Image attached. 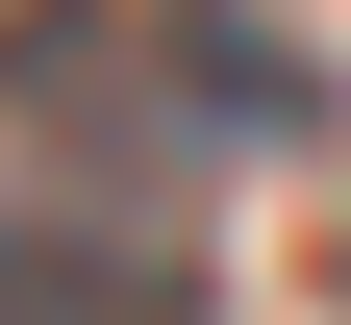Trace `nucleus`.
I'll return each instance as SVG.
<instances>
[{
    "label": "nucleus",
    "instance_id": "1",
    "mask_svg": "<svg viewBox=\"0 0 351 325\" xmlns=\"http://www.w3.org/2000/svg\"><path fill=\"white\" fill-rule=\"evenodd\" d=\"M0 325H201V275H176V250H125V225L0 200Z\"/></svg>",
    "mask_w": 351,
    "mask_h": 325
}]
</instances>
